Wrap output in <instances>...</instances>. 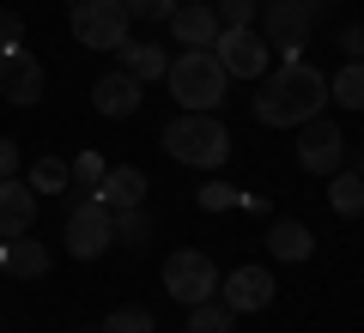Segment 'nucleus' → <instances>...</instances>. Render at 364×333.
I'll list each match as a JSON object with an SVG mask.
<instances>
[{
    "label": "nucleus",
    "instance_id": "f257e3e1",
    "mask_svg": "<svg viewBox=\"0 0 364 333\" xmlns=\"http://www.w3.org/2000/svg\"><path fill=\"white\" fill-rule=\"evenodd\" d=\"M255 85H261L255 91V121L261 128H304L310 116H322V103H328V79L316 73L304 55L267 67Z\"/></svg>",
    "mask_w": 364,
    "mask_h": 333
},
{
    "label": "nucleus",
    "instance_id": "f03ea898",
    "mask_svg": "<svg viewBox=\"0 0 364 333\" xmlns=\"http://www.w3.org/2000/svg\"><path fill=\"white\" fill-rule=\"evenodd\" d=\"M164 152L176 158V164L219 170L225 158H231V133H225L219 109H182V116L164 128Z\"/></svg>",
    "mask_w": 364,
    "mask_h": 333
},
{
    "label": "nucleus",
    "instance_id": "7ed1b4c3",
    "mask_svg": "<svg viewBox=\"0 0 364 333\" xmlns=\"http://www.w3.org/2000/svg\"><path fill=\"white\" fill-rule=\"evenodd\" d=\"M164 85H170V97H176L182 109H219L231 79H225V67L213 61V49H182L176 61H170Z\"/></svg>",
    "mask_w": 364,
    "mask_h": 333
},
{
    "label": "nucleus",
    "instance_id": "20e7f679",
    "mask_svg": "<svg viewBox=\"0 0 364 333\" xmlns=\"http://www.w3.org/2000/svg\"><path fill=\"white\" fill-rule=\"evenodd\" d=\"M255 31L267 37V49H273V55L298 61L304 43H310V31H316V0H267Z\"/></svg>",
    "mask_w": 364,
    "mask_h": 333
},
{
    "label": "nucleus",
    "instance_id": "39448f33",
    "mask_svg": "<svg viewBox=\"0 0 364 333\" xmlns=\"http://www.w3.org/2000/svg\"><path fill=\"white\" fill-rule=\"evenodd\" d=\"M67 255L73 261H97L109 243H116V231H109V206H97L91 194H67V231H61Z\"/></svg>",
    "mask_w": 364,
    "mask_h": 333
},
{
    "label": "nucleus",
    "instance_id": "423d86ee",
    "mask_svg": "<svg viewBox=\"0 0 364 333\" xmlns=\"http://www.w3.org/2000/svg\"><path fill=\"white\" fill-rule=\"evenodd\" d=\"M213 61L225 67V79H249V85H255L273 67V49H267V37H261L255 25H225L219 37H213Z\"/></svg>",
    "mask_w": 364,
    "mask_h": 333
},
{
    "label": "nucleus",
    "instance_id": "0eeeda50",
    "mask_svg": "<svg viewBox=\"0 0 364 333\" xmlns=\"http://www.w3.org/2000/svg\"><path fill=\"white\" fill-rule=\"evenodd\" d=\"M219 279L225 273L213 267L207 249H170L164 255V291L176 303H207V297H219Z\"/></svg>",
    "mask_w": 364,
    "mask_h": 333
},
{
    "label": "nucleus",
    "instance_id": "6e6552de",
    "mask_svg": "<svg viewBox=\"0 0 364 333\" xmlns=\"http://www.w3.org/2000/svg\"><path fill=\"white\" fill-rule=\"evenodd\" d=\"M128 31H134V18H128L122 0H73V37L85 43V49L116 55L122 43H128Z\"/></svg>",
    "mask_w": 364,
    "mask_h": 333
},
{
    "label": "nucleus",
    "instance_id": "1a4fd4ad",
    "mask_svg": "<svg viewBox=\"0 0 364 333\" xmlns=\"http://www.w3.org/2000/svg\"><path fill=\"white\" fill-rule=\"evenodd\" d=\"M298 164L310 170V176H334V170L346 164V133H340L328 116H310L298 128Z\"/></svg>",
    "mask_w": 364,
    "mask_h": 333
},
{
    "label": "nucleus",
    "instance_id": "9d476101",
    "mask_svg": "<svg viewBox=\"0 0 364 333\" xmlns=\"http://www.w3.org/2000/svg\"><path fill=\"white\" fill-rule=\"evenodd\" d=\"M273 291H279V285H273L267 267H237V273L219 279V303L231 309V315H255V309H267Z\"/></svg>",
    "mask_w": 364,
    "mask_h": 333
},
{
    "label": "nucleus",
    "instance_id": "9b49d317",
    "mask_svg": "<svg viewBox=\"0 0 364 333\" xmlns=\"http://www.w3.org/2000/svg\"><path fill=\"white\" fill-rule=\"evenodd\" d=\"M0 97L6 103H37L43 97V61L31 49H0Z\"/></svg>",
    "mask_w": 364,
    "mask_h": 333
},
{
    "label": "nucleus",
    "instance_id": "f8f14e48",
    "mask_svg": "<svg viewBox=\"0 0 364 333\" xmlns=\"http://www.w3.org/2000/svg\"><path fill=\"white\" fill-rule=\"evenodd\" d=\"M164 25H170V37H176V49H213V37L225 31L219 13H213V0H182Z\"/></svg>",
    "mask_w": 364,
    "mask_h": 333
},
{
    "label": "nucleus",
    "instance_id": "ddd939ff",
    "mask_svg": "<svg viewBox=\"0 0 364 333\" xmlns=\"http://www.w3.org/2000/svg\"><path fill=\"white\" fill-rule=\"evenodd\" d=\"M31 224H37V188L18 176H0V236L13 243V236H25Z\"/></svg>",
    "mask_w": 364,
    "mask_h": 333
},
{
    "label": "nucleus",
    "instance_id": "4468645a",
    "mask_svg": "<svg viewBox=\"0 0 364 333\" xmlns=\"http://www.w3.org/2000/svg\"><path fill=\"white\" fill-rule=\"evenodd\" d=\"M91 103H97V116H116V121H128L134 109H140V79L134 73H104L97 85H91Z\"/></svg>",
    "mask_w": 364,
    "mask_h": 333
},
{
    "label": "nucleus",
    "instance_id": "2eb2a0df",
    "mask_svg": "<svg viewBox=\"0 0 364 333\" xmlns=\"http://www.w3.org/2000/svg\"><path fill=\"white\" fill-rule=\"evenodd\" d=\"M91 200L109 206V212H128V206H140V200H146V176H140L134 164H116L104 182H97V194H91Z\"/></svg>",
    "mask_w": 364,
    "mask_h": 333
},
{
    "label": "nucleus",
    "instance_id": "dca6fc26",
    "mask_svg": "<svg viewBox=\"0 0 364 333\" xmlns=\"http://www.w3.org/2000/svg\"><path fill=\"white\" fill-rule=\"evenodd\" d=\"M267 249H273V261H310L316 236H310V224H298V218H273L267 224Z\"/></svg>",
    "mask_w": 364,
    "mask_h": 333
},
{
    "label": "nucleus",
    "instance_id": "f3484780",
    "mask_svg": "<svg viewBox=\"0 0 364 333\" xmlns=\"http://www.w3.org/2000/svg\"><path fill=\"white\" fill-rule=\"evenodd\" d=\"M0 267L13 273V279H43V273H49V249L13 236V243H0Z\"/></svg>",
    "mask_w": 364,
    "mask_h": 333
},
{
    "label": "nucleus",
    "instance_id": "a211bd4d",
    "mask_svg": "<svg viewBox=\"0 0 364 333\" xmlns=\"http://www.w3.org/2000/svg\"><path fill=\"white\" fill-rule=\"evenodd\" d=\"M116 61H122V73H134L140 85H146V79H164V73H170V55L158 49V43H122Z\"/></svg>",
    "mask_w": 364,
    "mask_h": 333
},
{
    "label": "nucleus",
    "instance_id": "6ab92c4d",
    "mask_svg": "<svg viewBox=\"0 0 364 333\" xmlns=\"http://www.w3.org/2000/svg\"><path fill=\"white\" fill-rule=\"evenodd\" d=\"M328 103H340V109H364V61H346L334 79H328Z\"/></svg>",
    "mask_w": 364,
    "mask_h": 333
},
{
    "label": "nucleus",
    "instance_id": "aec40b11",
    "mask_svg": "<svg viewBox=\"0 0 364 333\" xmlns=\"http://www.w3.org/2000/svg\"><path fill=\"white\" fill-rule=\"evenodd\" d=\"M109 231H116L122 249H146L152 243V218H146V206H128V212H109Z\"/></svg>",
    "mask_w": 364,
    "mask_h": 333
},
{
    "label": "nucleus",
    "instance_id": "412c9836",
    "mask_svg": "<svg viewBox=\"0 0 364 333\" xmlns=\"http://www.w3.org/2000/svg\"><path fill=\"white\" fill-rule=\"evenodd\" d=\"M328 206H334L340 218H358V212H364V176L334 170V182H328Z\"/></svg>",
    "mask_w": 364,
    "mask_h": 333
},
{
    "label": "nucleus",
    "instance_id": "4be33fe9",
    "mask_svg": "<svg viewBox=\"0 0 364 333\" xmlns=\"http://www.w3.org/2000/svg\"><path fill=\"white\" fill-rule=\"evenodd\" d=\"M231 309L219 303V297H207V303H188V333H231Z\"/></svg>",
    "mask_w": 364,
    "mask_h": 333
},
{
    "label": "nucleus",
    "instance_id": "5701e85b",
    "mask_svg": "<svg viewBox=\"0 0 364 333\" xmlns=\"http://www.w3.org/2000/svg\"><path fill=\"white\" fill-rule=\"evenodd\" d=\"M109 176V164L97 152H79L73 164H67V188H79V194H97V182Z\"/></svg>",
    "mask_w": 364,
    "mask_h": 333
},
{
    "label": "nucleus",
    "instance_id": "b1692460",
    "mask_svg": "<svg viewBox=\"0 0 364 333\" xmlns=\"http://www.w3.org/2000/svg\"><path fill=\"white\" fill-rule=\"evenodd\" d=\"M97 333H158V321H152V309L128 303V309H109V315H104V327H97Z\"/></svg>",
    "mask_w": 364,
    "mask_h": 333
},
{
    "label": "nucleus",
    "instance_id": "393cba45",
    "mask_svg": "<svg viewBox=\"0 0 364 333\" xmlns=\"http://www.w3.org/2000/svg\"><path fill=\"white\" fill-rule=\"evenodd\" d=\"M31 188L37 194H61L67 188V164L61 158H37V164H31Z\"/></svg>",
    "mask_w": 364,
    "mask_h": 333
},
{
    "label": "nucleus",
    "instance_id": "a878e982",
    "mask_svg": "<svg viewBox=\"0 0 364 333\" xmlns=\"http://www.w3.org/2000/svg\"><path fill=\"white\" fill-rule=\"evenodd\" d=\"M237 194L243 188H231V182H207L195 200H200V212H225V206H237Z\"/></svg>",
    "mask_w": 364,
    "mask_h": 333
},
{
    "label": "nucleus",
    "instance_id": "bb28decb",
    "mask_svg": "<svg viewBox=\"0 0 364 333\" xmlns=\"http://www.w3.org/2000/svg\"><path fill=\"white\" fill-rule=\"evenodd\" d=\"M128 6V18H146V25H158V18H170L182 6V0H122Z\"/></svg>",
    "mask_w": 364,
    "mask_h": 333
},
{
    "label": "nucleus",
    "instance_id": "cd10ccee",
    "mask_svg": "<svg viewBox=\"0 0 364 333\" xmlns=\"http://www.w3.org/2000/svg\"><path fill=\"white\" fill-rule=\"evenodd\" d=\"M219 25H255V0H213Z\"/></svg>",
    "mask_w": 364,
    "mask_h": 333
},
{
    "label": "nucleus",
    "instance_id": "c85d7f7f",
    "mask_svg": "<svg viewBox=\"0 0 364 333\" xmlns=\"http://www.w3.org/2000/svg\"><path fill=\"white\" fill-rule=\"evenodd\" d=\"M18 43H25V18L13 6H0V49H18Z\"/></svg>",
    "mask_w": 364,
    "mask_h": 333
},
{
    "label": "nucleus",
    "instance_id": "c756f323",
    "mask_svg": "<svg viewBox=\"0 0 364 333\" xmlns=\"http://www.w3.org/2000/svg\"><path fill=\"white\" fill-rule=\"evenodd\" d=\"M340 49H346V61H364V25H346V31H340Z\"/></svg>",
    "mask_w": 364,
    "mask_h": 333
},
{
    "label": "nucleus",
    "instance_id": "7c9ffc66",
    "mask_svg": "<svg viewBox=\"0 0 364 333\" xmlns=\"http://www.w3.org/2000/svg\"><path fill=\"white\" fill-rule=\"evenodd\" d=\"M0 176H18V146L0 140Z\"/></svg>",
    "mask_w": 364,
    "mask_h": 333
},
{
    "label": "nucleus",
    "instance_id": "2f4dec72",
    "mask_svg": "<svg viewBox=\"0 0 364 333\" xmlns=\"http://www.w3.org/2000/svg\"><path fill=\"white\" fill-rule=\"evenodd\" d=\"M85 333H97V327H85Z\"/></svg>",
    "mask_w": 364,
    "mask_h": 333
},
{
    "label": "nucleus",
    "instance_id": "473e14b6",
    "mask_svg": "<svg viewBox=\"0 0 364 333\" xmlns=\"http://www.w3.org/2000/svg\"><path fill=\"white\" fill-rule=\"evenodd\" d=\"M316 6H322V0H316Z\"/></svg>",
    "mask_w": 364,
    "mask_h": 333
}]
</instances>
